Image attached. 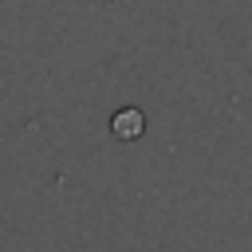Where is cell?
Wrapping results in <instances>:
<instances>
[{"instance_id":"cell-1","label":"cell","mask_w":252,"mask_h":252,"mask_svg":"<svg viewBox=\"0 0 252 252\" xmlns=\"http://www.w3.org/2000/svg\"><path fill=\"white\" fill-rule=\"evenodd\" d=\"M110 130H114V138H122V142H134V138H142V130H146V114L142 110H118L114 118H110Z\"/></svg>"}]
</instances>
